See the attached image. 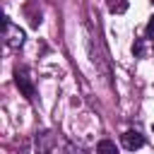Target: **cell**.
Instances as JSON below:
<instances>
[{"label":"cell","mask_w":154,"mask_h":154,"mask_svg":"<svg viewBox=\"0 0 154 154\" xmlns=\"http://www.w3.org/2000/svg\"><path fill=\"white\" fill-rule=\"evenodd\" d=\"M2 38H5V46H7V48H19V46L24 43V31L5 17V19H2Z\"/></svg>","instance_id":"obj_1"},{"label":"cell","mask_w":154,"mask_h":154,"mask_svg":"<svg viewBox=\"0 0 154 154\" xmlns=\"http://www.w3.org/2000/svg\"><path fill=\"white\" fill-rule=\"evenodd\" d=\"M14 84H17V89H19L29 101L36 99V87H34V82H31V77H29V72H26L24 67H14Z\"/></svg>","instance_id":"obj_2"},{"label":"cell","mask_w":154,"mask_h":154,"mask_svg":"<svg viewBox=\"0 0 154 154\" xmlns=\"http://www.w3.org/2000/svg\"><path fill=\"white\" fill-rule=\"evenodd\" d=\"M55 142H58V137H55L53 130L36 132V137H34V154H51L53 147H55Z\"/></svg>","instance_id":"obj_3"},{"label":"cell","mask_w":154,"mask_h":154,"mask_svg":"<svg viewBox=\"0 0 154 154\" xmlns=\"http://www.w3.org/2000/svg\"><path fill=\"white\" fill-rule=\"evenodd\" d=\"M142 144H144V137H142L137 130H128V132H123V147H125V149L135 152V149H140Z\"/></svg>","instance_id":"obj_4"},{"label":"cell","mask_w":154,"mask_h":154,"mask_svg":"<svg viewBox=\"0 0 154 154\" xmlns=\"http://www.w3.org/2000/svg\"><path fill=\"white\" fill-rule=\"evenodd\" d=\"M96 154H118V147L111 142V140H101L96 144Z\"/></svg>","instance_id":"obj_5"},{"label":"cell","mask_w":154,"mask_h":154,"mask_svg":"<svg viewBox=\"0 0 154 154\" xmlns=\"http://www.w3.org/2000/svg\"><path fill=\"white\" fill-rule=\"evenodd\" d=\"M106 2H108V12L113 14H123L128 10V0H106Z\"/></svg>","instance_id":"obj_6"},{"label":"cell","mask_w":154,"mask_h":154,"mask_svg":"<svg viewBox=\"0 0 154 154\" xmlns=\"http://www.w3.org/2000/svg\"><path fill=\"white\" fill-rule=\"evenodd\" d=\"M132 53H135L137 58H142V55H144V43H142V38L132 43Z\"/></svg>","instance_id":"obj_7"},{"label":"cell","mask_w":154,"mask_h":154,"mask_svg":"<svg viewBox=\"0 0 154 154\" xmlns=\"http://www.w3.org/2000/svg\"><path fill=\"white\" fill-rule=\"evenodd\" d=\"M63 154H82V149H79V147H75V144H70V142H67V144H65V149H63Z\"/></svg>","instance_id":"obj_8"},{"label":"cell","mask_w":154,"mask_h":154,"mask_svg":"<svg viewBox=\"0 0 154 154\" xmlns=\"http://www.w3.org/2000/svg\"><path fill=\"white\" fill-rule=\"evenodd\" d=\"M147 36H154V17H152L149 24H147Z\"/></svg>","instance_id":"obj_9"},{"label":"cell","mask_w":154,"mask_h":154,"mask_svg":"<svg viewBox=\"0 0 154 154\" xmlns=\"http://www.w3.org/2000/svg\"><path fill=\"white\" fill-rule=\"evenodd\" d=\"M152 130H154V125H152Z\"/></svg>","instance_id":"obj_10"},{"label":"cell","mask_w":154,"mask_h":154,"mask_svg":"<svg viewBox=\"0 0 154 154\" xmlns=\"http://www.w3.org/2000/svg\"><path fill=\"white\" fill-rule=\"evenodd\" d=\"M152 2H154V0H152Z\"/></svg>","instance_id":"obj_11"}]
</instances>
